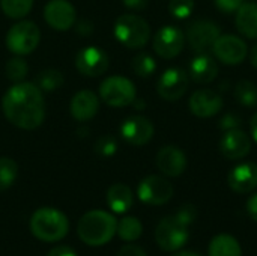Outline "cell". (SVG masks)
<instances>
[{"mask_svg": "<svg viewBox=\"0 0 257 256\" xmlns=\"http://www.w3.org/2000/svg\"><path fill=\"white\" fill-rule=\"evenodd\" d=\"M229 187L239 195L251 193L257 189V164L247 161L235 166L227 177Z\"/></svg>", "mask_w": 257, "mask_h": 256, "instance_id": "19", "label": "cell"}, {"mask_svg": "<svg viewBox=\"0 0 257 256\" xmlns=\"http://www.w3.org/2000/svg\"><path fill=\"white\" fill-rule=\"evenodd\" d=\"M137 95L134 83L120 75H111L105 78L99 86V97L111 107H126L134 103Z\"/></svg>", "mask_w": 257, "mask_h": 256, "instance_id": "7", "label": "cell"}, {"mask_svg": "<svg viewBox=\"0 0 257 256\" xmlns=\"http://www.w3.org/2000/svg\"><path fill=\"white\" fill-rule=\"evenodd\" d=\"M209 256H242L239 241L230 234H218L209 243Z\"/></svg>", "mask_w": 257, "mask_h": 256, "instance_id": "24", "label": "cell"}, {"mask_svg": "<svg viewBox=\"0 0 257 256\" xmlns=\"http://www.w3.org/2000/svg\"><path fill=\"white\" fill-rule=\"evenodd\" d=\"M116 151H117V142L113 136L104 134L95 143V152L101 157H105V158L111 157L116 154Z\"/></svg>", "mask_w": 257, "mask_h": 256, "instance_id": "33", "label": "cell"}, {"mask_svg": "<svg viewBox=\"0 0 257 256\" xmlns=\"http://www.w3.org/2000/svg\"><path fill=\"white\" fill-rule=\"evenodd\" d=\"M2 107L6 119L18 128L35 130L45 118V101L42 91L29 81H20L3 95Z\"/></svg>", "mask_w": 257, "mask_h": 256, "instance_id": "1", "label": "cell"}, {"mask_svg": "<svg viewBox=\"0 0 257 256\" xmlns=\"http://www.w3.org/2000/svg\"><path fill=\"white\" fill-rule=\"evenodd\" d=\"M5 74L9 80L20 83L21 80H24L29 74V65L24 59H21L20 56L12 57L6 62L5 66Z\"/></svg>", "mask_w": 257, "mask_h": 256, "instance_id": "31", "label": "cell"}, {"mask_svg": "<svg viewBox=\"0 0 257 256\" xmlns=\"http://www.w3.org/2000/svg\"><path fill=\"white\" fill-rule=\"evenodd\" d=\"M245 208H247L248 216H250L254 222H257V193H254L253 196H250V199L247 201Z\"/></svg>", "mask_w": 257, "mask_h": 256, "instance_id": "39", "label": "cell"}, {"mask_svg": "<svg viewBox=\"0 0 257 256\" xmlns=\"http://www.w3.org/2000/svg\"><path fill=\"white\" fill-rule=\"evenodd\" d=\"M235 98L244 107H257V86L250 80H239L235 86Z\"/></svg>", "mask_w": 257, "mask_h": 256, "instance_id": "26", "label": "cell"}, {"mask_svg": "<svg viewBox=\"0 0 257 256\" xmlns=\"http://www.w3.org/2000/svg\"><path fill=\"white\" fill-rule=\"evenodd\" d=\"M155 53L163 59H173L184 50L185 33L172 24L163 26L154 36L152 41Z\"/></svg>", "mask_w": 257, "mask_h": 256, "instance_id": "11", "label": "cell"}, {"mask_svg": "<svg viewBox=\"0 0 257 256\" xmlns=\"http://www.w3.org/2000/svg\"><path fill=\"white\" fill-rule=\"evenodd\" d=\"M188 75L193 81L200 84H208L214 81L218 75V63L208 53H197L188 65Z\"/></svg>", "mask_w": 257, "mask_h": 256, "instance_id": "20", "label": "cell"}, {"mask_svg": "<svg viewBox=\"0 0 257 256\" xmlns=\"http://www.w3.org/2000/svg\"><path fill=\"white\" fill-rule=\"evenodd\" d=\"M41 30L33 21H20L14 24L6 35V47L17 56L30 54L39 44Z\"/></svg>", "mask_w": 257, "mask_h": 256, "instance_id": "6", "label": "cell"}, {"mask_svg": "<svg viewBox=\"0 0 257 256\" xmlns=\"http://www.w3.org/2000/svg\"><path fill=\"white\" fill-rule=\"evenodd\" d=\"M114 36L126 48H142L151 38V26L136 14H123L114 23Z\"/></svg>", "mask_w": 257, "mask_h": 256, "instance_id": "4", "label": "cell"}, {"mask_svg": "<svg viewBox=\"0 0 257 256\" xmlns=\"http://www.w3.org/2000/svg\"><path fill=\"white\" fill-rule=\"evenodd\" d=\"M214 2H215L217 9L227 15L235 14L245 3V0H214Z\"/></svg>", "mask_w": 257, "mask_h": 256, "instance_id": "36", "label": "cell"}, {"mask_svg": "<svg viewBox=\"0 0 257 256\" xmlns=\"http://www.w3.org/2000/svg\"><path fill=\"white\" fill-rule=\"evenodd\" d=\"M173 256H200V255H197V253H194V252H178V253H175Z\"/></svg>", "mask_w": 257, "mask_h": 256, "instance_id": "44", "label": "cell"}, {"mask_svg": "<svg viewBox=\"0 0 257 256\" xmlns=\"http://www.w3.org/2000/svg\"><path fill=\"white\" fill-rule=\"evenodd\" d=\"M47 256H77V253L74 249H71L68 246H57V247L51 249Z\"/></svg>", "mask_w": 257, "mask_h": 256, "instance_id": "38", "label": "cell"}, {"mask_svg": "<svg viewBox=\"0 0 257 256\" xmlns=\"http://www.w3.org/2000/svg\"><path fill=\"white\" fill-rule=\"evenodd\" d=\"M139 199L146 205H164L167 204L173 196V186L169 180L158 177V175H149L143 178L137 187Z\"/></svg>", "mask_w": 257, "mask_h": 256, "instance_id": "9", "label": "cell"}, {"mask_svg": "<svg viewBox=\"0 0 257 256\" xmlns=\"http://www.w3.org/2000/svg\"><path fill=\"white\" fill-rule=\"evenodd\" d=\"M18 166L9 157H0V192L8 190L17 180Z\"/></svg>", "mask_w": 257, "mask_h": 256, "instance_id": "29", "label": "cell"}, {"mask_svg": "<svg viewBox=\"0 0 257 256\" xmlns=\"http://www.w3.org/2000/svg\"><path fill=\"white\" fill-rule=\"evenodd\" d=\"M122 2L126 8L134 11H142L149 5V0H122Z\"/></svg>", "mask_w": 257, "mask_h": 256, "instance_id": "40", "label": "cell"}, {"mask_svg": "<svg viewBox=\"0 0 257 256\" xmlns=\"http://www.w3.org/2000/svg\"><path fill=\"white\" fill-rule=\"evenodd\" d=\"M99 109V100L96 97V94H93L92 91H80L77 92L69 104V110L74 119L80 121V122H86L89 119H92Z\"/></svg>", "mask_w": 257, "mask_h": 256, "instance_id": "21", "label": "cell"}, {"mask_svg": "<svg viewBox=\"0 0 257 256\" xmlns=\"http://www.w3.org/2000/svg\"><path fill=\"white\" fill-rule=\"evenodd\" d=\"M236 29L238 32L248 38L257 39V3L256 2H245L236 11Z\"/></svg>", "mask_w": 257, "mask_h": 256, "instance_id": "22", "label": "cell"}, {"mask_svg": "<svg viewBox=\"0 0 257 256\" xmlns=\"http://www.w3.org/2000/svg\"><path fill=\"white\" fill-rule=\"evenodd\" d=\"M44 18L54 30H68L75 23V8L68 0H50L44 8Z\"/></svg>", "mask_w": 257, "mask_h": 256, "instance_id": "16", "label": "cell"}, {"mask_svg": "<svg viewBox=\"0 0 257 256\" xmlns=\"http://www.w3.org/2000/svg\"><path fill=\"white\" fill-rule=\"evenodd\" d=\"M131 66L139 77H151L157 69V62L149 53H139L133 59Z\"/></svg>", "mask_w": 257, "mask_h": 256, "instance_id": "30", "label": "cell"}, {"mask_svg": "<svg viewBox=\"0 0 257 256\" xmlns=\"http://www.w3.org/2000/svg\"><path fill=\"white\" fill-rule=\"evenodd\" d=\"M250 128H251V136L257 143V112L253 115L251 121H250Z\"/></svg>", "mask_w": 257, "mask_h": 256, "instance_id": "42", "label": "cell"}, {"mask_svg": "<svg viewBox=\"0 0 257 256\" xmlns=\"http://www.w3.org/2000/svg\"><path fill=\"white\" fill-rule=\"evenodd\" d=\"M187 166H188L187 155L178 146L173 145L164 146L157 154V167L166 177L170 178L181 177L187 170Z\"/></svg>", "mask_w": 257, "mask_h": 256, "instance_id": "17", "label": "cell"}, {"mask_svg": "<svg viewBox=\"0 0 257 256\" xmlns=\"http://www.w3.org/2000/svg\"><path fill=\"white\" fill-rule=\"evenodd\" d=\"M241 125H242V118L239 115H235V113H226V115H223V118L218 122L220 130H224V131L239 128Z\"/></svg>", "mask_w": 257, "mask_h": 256, "instance_id": "35", "label": "cell"}, {"mask_svg": "<svg viewBox=\"0 0 257 256\" xmlns=\"http://www.w3.org/2000/svg\"><path fill=\"white\" fill-rule=\"evenodd\" d=\"M215 57L224 65H239L245 60L248 54L247 42L236 35H220L214 47Z\"/></svg>", "mask_w": 257, "mask_h": 256, "instance_id": "12", "label": "cell"}, {"mask_svg": "<svg viewBox=\"0 0 257 256\" xmlns=\"http://www.w3.org/2000/svg\"><path fill=\"white\" fill-rule=\"evenodd\" d=\"M30 231L38 240L54 243L66 237L69 231V222L62 211L51 207H44L32 214Z\"/></svg>", "mask_w": 257, "mask_h": 256, "instance_id": "3", "label": "cell"}, {"mask_svg": "<svg viewBox=\"0 0 257 256\" xmlns=\"http://www.w3.org/2000/svg\"><path fill=\"white\" fill-rule=\"evenodd\" d=\"M169 11L176 20H187L194 11V0H170Z\"/></svg>", "mask_w": 257, "mask_h": 256, "instance_id": "32", "label": "cell"}, {"mask_svg": "<svg viewBox=\"0 0 257 256\" xmlns=\"http://www.w3.org/2000/svg\"><path fill=\"white\" fill-rule=\"evenodd\" d=\"M188 84H190L188 72L182 68L173 66L161 74L157 83V91L161 98L167 101H178L187 94Z\"/></svg>", "mask_w": 257, "mask_h": 256, "instance_id": "10", "label": "cell"}, {"mask_svg": "<svg viewBox=\"0 0 257 256\" xmlns=\"http://www.w3.org/2000/svg\"><path fill=\"white\" fill-rule=\"evenodd\" d=\"M251 151V139L241 128L224 131L220 139V152L227 160H241Z\"/></svg>", "mask_w": 257, "mask_h": 256, "instance_id": "15", "label": "cell"}, {"mask_svg": "<svg viewBox=\"0 0 257 256\" xmlns=\"http://www.w3.org/2000/svg\"><path fill=\"white\" fill-rule=\"evenodd\" d=\"M33 6V0H0V8L8 18L20 20L26 17Z\"/></svg>", "mask_w": 257, "mask_h": 256, "instance_id": "27", "label": "cell"}, {"mask_svg": "<svg viewBox=\"0 0 257 256\" xmlns=\"http://www.w3.org/2000/svg\"><path fill=\"white\" fill-rule=\"evenodd\" d=\"M77 32L81 33V35H90L93 32V24L89 20H81L77 24Z\"/></svg>", "mask_w": 257, "mask_h": 256, "instance_id": "41", "label": "cell"}, {"mask_svg": "<svg viewBox=\"0 0 257 256\" xmlns=\"http://www.w3.org/2000/svg\"><path fill=\"white\" fill-rule=\"evenodd\" d=\"M190 226L182 223L175 214L164 217L155 229V241L164 252L181 250L190 238Z\"/></svg>", "mask_w": 257, "mask_h": 256, "instance_id": "5", "label": "cell"}, {"mask_svg": "<svg viewBox=\"0 0 257 256\" xmlns=\"http://www.w3.org/2000/svg\"><path fill=\"white\" fill-rule=\"evenodd\" d=\"M110 60L107 53L99 47H84L75 56L77 69L87 77H98L108 69Z\"/></svg>", "mask_w": 257, "mask_h": 256, "instance_id": "13", "label": "cell"}, {"mask_svg": "<svg viewBox=\"0 0 257 256\" xmlns=\"http://www.w3.org/2000/svg\"><path fill=\"white\" fill-rule=\"evenodd\" d=\"M116 234L123 241H136L143 234V225H142V222L137 217L126 216L120 222H117Z\"/></svg>", "mask_w": 257, "mask_h": 256, "instance_id": "25", "label": "cell"}, {"mask_svg": "<svg viewBox=\"0 0 257 256\" xmlns=\"http://www.w3.org/2000/svg\"><path fill=\"white\" fill-rule=\"evenodd\" d=\"M117 229V220L113 214L102 210H92L86 213L77 225L80 240L89 246H102L108 243Z\"/></svg>", "mask_w": 257, "mask_h": 256, "instance_id": "2", "label": "cell"}, {"mask_svg": "<svg viewBox=\"0 0 257 256\" xmlns=\"http://www.w3.org/2000/svg\"><path fill=\"white\" fill-rule=\"evenodd\" d=\"M117 256H148V255H146V252H145L142 247L134 246V244H128V246H123V247L119 250Z\"/></svg>", "mask_w": 257, "mask_h": 256, "instance_id": "37", "label": "cell"}, {"mask_svg": "<svg viewBox=\"0 0 257 256\" xmlns=\"http://www.w3.org/2000/svg\"><path fill=\"white\" fill-rule=\"evenodd\" d=\"M182 223H185L187 226H191L194 223V220L197 219V208L193 204H184L175 214Z\"/></svg>", "mask_w": 257, "mask_h": 256, "instance_id": "34", "label": "cell"}, {"mask_svg": "<svg viewBox=\"0 0 257 256\" xmlns=\"http://www.w3.org/2000/svg\"><path fill=\"white\" fill-rule=\"evenodd\" d=\"M154 124L140 115L126 118L120 125L122 139L133 146H143L151 142L154 137Z\"/></svg>", "mask_w": 257, "mask_h": 256, "instance_id": "14", "label": "cell"}, {"mask_svg": "<svg viewBox=\"0 0 257 256\" xmlns=\"http://www.w3.org/2000/svg\"><path fill=\"white\" fill-rule=\"evenodd\" d=\"M223 109V97L212 89H199L190 98V110L197 118H211Z\"/></svg>", "mask_w": 257, "mask_h": 256, "instance_id": "18", "label": "cell"}, {"mask_svg": "<svg viewBox=\"0 0 257 256\" xmlns=\"http://www.w3.org/2000/svg\"><path fill=\"white\" fill-rule=\"evenodd\" d=\"M220 35L221 30L217 23L211 20H194L187 27L185 39L194 53H206L214 47Z\"/></svg>", "mask_w": 257, "mask_h": 256, "instance_id": "8", "label": "cell"}, {"mask_svg": "<svg viewBox=\"0 0 257 256\" xmlns=\"http://www.w3.org/2000/svg\"><path fill=\"white\" fill-rule=\"evenodd\" d=\"M250 62H251V65L257 69V44L251 48V51H250Z\"/></svg>", "mask_w": 257, "mask_h": 256, "instance_id": "43", "label": "cell"}, {"mask_svg": "<svg viewBox=\"0 0 257 256\" xmlns=\"http://www.w3.org/2000/svg\"><path fill=\"white\" fill-rule=\"evenodd\" d=\"M41 91L44 92H51L63 84V75L57 69H44L36 75V83H35Z\"/></svg>", "mask_w": 257, "mask_h": 256, "instance_id": "28", "label": "cell"}, {"mask_svg": "<svg viewBox=\"0 0 257 256\" xmlns=\"http://www.w3.org/2000/svg\"><path fill=\"white\" fill-rule=\"evenodd\" d=\"M134 202L133 192L128 186L117 183L113 184L107 192V205L116 214H125L131 210Z\"/></svg>", "mask_w": 257, "mask_h": 256, "instance_id": "23", "label": "cell"}]
</instances>
